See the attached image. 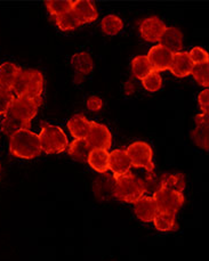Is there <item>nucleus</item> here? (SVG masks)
Returning <instances> with one entry per match:
<instances>
[{
	"label": "nucleus",
	"mask_w": 209,
	"mask_h": 261,
	"mask_svg": "<svg viewBox=\"0 0 209 261\" xmlns=\"http://www.w3.org/2000/svg\"><path fill=\"white\" fill-rule=\"evenodd\" d=\"M42 104L40 98L16 97L5 113L2 122V130L5 135L11 137L14 133L21 129H30L31 121L38 113L39 106Z\"/></svg>",
	"instance_id": "f257e3e1"
},
{
	"label": "nucleus",
	"mask_w": 209,
	"mask_h": 261,
	"mask_svg": "<svg viewBox=\"0 0 209 261\" xmlns=\"http://www.w3.org/2000/svg\"><path fill=\"white\" fill-rule=\"evenodd\" d=\"M9 152L13 156L32 160L41 154L39 135L30 129H21L9 137Z\"/></svg>",
	"instance_id": "f03ea898"
},
{
	"label": "nucleus",
	"mask_w": 209,
	"mask_h": 261,
	"mask_svg": "<svg viewBox=\"0 0 209 261\" xmlns=\"http://www.w3.org/2000/svg\"><path fill=\"white\" fill-rule=\"evenodd\" d=\"M147 192L145 182L133 173H126L124 176L114 178L113 196L121 202L134 203L144 196Z\"/></svg>",
	"instance_id": "7ed1b4c3"
},
{
	"label": "nucleus",
	"mask_w": 209,
	"mask_h": 261,
	"mask_svg": "<svg viewBox=\"0 0 209 261\" xmlns=\"http://www.w3.org/2000/svg\"><path fill=\"white\" fill-rule=\"evenodd\" d=\"M42 90L43 75L40 71L33 69L22 70L12 87V91L17 97L40 98Z\"/></svg>",
	"instance_id": "20e7f679"
},
{
	"label": "nucleus",
	"mask_w": 209,
	"mask_h": 261,
	"mask_svg": "<svg viewBox=\"0 0 209 261\" xmlns=\"http://www.w3.org/2000/svg\"><path fill=\"white\" fill-rule=\"evenodd\" d=\"M41 151L46 154H58L64 152L69 145L66 135L57 125L43 123L39 134Z\"/></svg>",
	"instance_id": "39448f33"
},
{
	"label": "nucleus",
	"mask_w": 209,
	"mask_h": 261,
	"mask_svg": "<svg viewBox=\"0 0 209 261\" xmlns=\"http://www.w3.org/2000/svg\"><path fill=\"white\" fill-rule=\"evenodd\" d=\"M132 167L143 168L149 173L154 170L152 147L145 142H135L126 149Z\"/></svg>",
	"instance_id": "423d86ee"
},
{
	"label": "nucleus",
	"mask_w": 209,
	"mask_h": 261,
	"mask_svg": "<svg viewBox=\"0 0 209 261\" xmlns=\"http://www.w3.org/2000/svg\"><path fill=\"white\" fill-rule=\"evenodd\" d=\"M153 200L157 204L159 212L176 215L184 204L183 193L173 192L165 188H158L153 194Z\"/></svg>",
	"instance_id": "0eeeda50"
},
{
	"label": "nucleus",
	"mask_w": 209,
	"mask_h": 261,
	"mask_svg": "<svg viewBox=\"0 0 209 261\" xmlns=\"http://www.w3.org/2000/svg\"><path fill=\"white\" fill-rule=\"evenodd\" d=\"M87 143L91 149H105L109 151L112 145V136L106 125L91 121L88 135L86 137Z\"/></svg>",
	"instance_id": "6e6552de"
},
{
	"label": "nucleus",
	"mask_w": 209,
	"mask_h": 261,
	"mask_svg": "<svg viewBox=\"0 0 209 261\" xmlns=\"http://www.w3.org/2000/svg\"><path fill=\"white\" fill-rule=\"evenodd\" d=\"M166 28V24L158 16H150L141 22L140 33L145 41L158 42Z\"/></svg>",
	"instance_id": "1a4fd4ad"
},
{
	"label": "nucleus",
	"mask_w": 209,
	"mask_h": 261,
	"mask_svg": "<svg viewBox=\"0 0 209 261\" xmlns=\"http://www.w3.org/2000/svg\"><path fill=\"white\" fill-rule=\"evenodd\" d=\"M196 128L192 130L191 138L197 145L205 151L209 149V115L208 114H198L194 118Z\"/></svg>",
	"instance_id": "9d476101"
},
{
	"label": "nucleus",
	"mask_w": 209,
	"mask_h": 261,
	"mask_svg": "<svg viewBox=\"0 0 209 261\" xmlns=\"http://www.w3.org/2000/svg\"><path fill=\"white\" fill-rule=\"evenodd\" d=\"M173 53L169 51L166 48L157 45L153 46L148 53V60L152 66V70L155 72H162L169 70V66L172 64Z\"/></svg>",
	"instance_id": "9b49d317"
},
{
	"label": "nucleus",
	"mask_w": 209,
	"mask_h": 261,
	"mask_svg": "<svg viewBox=\"0 0 209 261\" xmlns=\"http://www.w3.org/2000/svg\"><path fill=\"white\" fill-rule=\"evenodd\" d=\"M130 168H132V164H130L126 149H114L109 154V170L112 171L113 178H118L128 173Z\"/></svg>",
	"instance_id": "f8f14e48"
},
{
	"label": "nucleus",
	"mask_w": 209,
	"mask_h": 261,
	"mask_svg": "<svg viewBox=\"0 0 209 261\" xmlns=\"http://www.w3.org/2000/svg\"><path fill=\"white\" fill-rule=\"evenodd\" d=\"M71 12L79 22V24H86L94 22L99 17V12L95 7V5L89 0H77L72 2Z\"/></svg>",
	"instance_id": "ddd939ff"
},
{
	"label": "nucleus",
	"mask_w": 209,
	"mask_h": 261,
	"mask_svg": "<svg viewBox=\"0 0 209 261\" xmlns=\"http://www.w3.org/2000/svg\"><path fill=\"white\" fill-rule=\"evenodd\" d=\"M134 212L140 220L151 222L158 214V207L152 196H142L134 203Z\"/></svg>",
	"instance_id": "4468645a"
},
{
	"label": "nucleus",
	"mask_w": 209,
	"mask_h": 261,
	"mask_svg": "<svg viewBox=\"0 0 209 261\" xmlns=\"http://www.w3.org/2000/svg\"><path fill=\"white\" fill-rule=\"evenodd\" d=\"M159 45L168 49L173 54L182 51L183 48V33L179 29L175 27L166 28L161 38L159 40Z\"/></svg>",
	"instance_id": "2eb2a0df"
},
{
	"label": "nucleus",
	"mask_w": 209,
	"mask_h": 261,
	"mask_svg": "<svg viewBox=\"0 0 209 261\" xmlns=\"http://www.w3.org/2000/svg\"><path fill=\"white\" fill-rule=\"evenodd\" d=\"M194 64L190 60L189 53L187 51H179L173 55L172 64L169 66L172 73L178 78H184L191 74V71L193 69Z\"/></svg>",
	"instance_id": "dca6fc26"
},
{
	"label": "nucleus",
	"mask_w": 209,
	"mask_h": 261,
	"mask_svg": "<svg viewBox=\"0 0 209 261\" xmlns=\"http://www.w3.org/2000/svg\"><path fill=\"white\" fill-rule=\"evenodd\" d=\"M90 128V121L82 113L72 115L67 121V129L75 139H85Z\"/></svg>",
	"instance_id": "f3484780"
},
{
	"label": "nucleus",
	"mask_w": 209,
	"mask_h": 261,
	"mask_svg": "<svg viewBox=\"0 0 209 261\" xmlns=\"http://www.w3.org/2000/svg\"><path fill=\"white\" fill-rule=\"evenodd\" d=\"M22 69L12 62H5L0 65V86L11 89L15 84L17 76L21 74Z\"/></svg>",
	"instance_id": "a211bd4d"
},
{
	"label": "nucleus",
	"mask_w": 209,
	"mask_h": 261,
	"mask_svg": "<svg viewBox=\"0 0 209 261\" xmlns=\"http://www.w3.org/2000/svg\"><path fill=\"white\" fill-rule=\"evenodd\" d=\"M66 151L75 161L81 162V163H87V159H88V155L91 151V147L89 146V144L87 143L86 138L85 139H75L74 142L67 145Z\"/></svg>",
	"instance_id": "6ab92c4d"
},
{
	"label": "nucleus",
	"mask_w": 209,
	"mask_h": 261,
	"mask_svg": "<svg viewBox=\"0 0 209 261\" xmlns=\"http://www.w3.org/2000/svg\"><path fill=\"white\" fill-rule=\"evenodd\" d=\"M109 152L105 149H91L87 163L96 172L106 173L109 170Z\"/></svg>",
	"instance_id": "aec40b11"
},
{
	"label": "nucleus",
	"mask_w": 209,
	"mask_h": 261,
	"mask_svg": "<svg viewBox=\"0 0 209 261\" xmlns=\"http://www.w3.org/2000/svg\"><path fill=\"white\" fill-rule=\"evenodd\" d=\"M160 188L183 193L185 188V177L183 173H166L160 178Z\"/></svg>",
	"instance_id": "412c9836"
},
{
	"label": "nucleus",
	"mask_w": 209,
	"mask_h": 261,
	"mask_svg": "<svg viewBox=\"0 0 209 261\" xmlns=\"http://www.w3.org/2000/svg\"><path fill=\"white\" fill-rule=\"evenodd\" d=\"M71 65L81 74H89L94 69V62L91 56L86 51L77 53L71 57Z\"/></svg>",
	"instance_id": "4be33fe9"
},
{
	"label": "nucleus",
	"mask_w": 209,
	"mask_h": 261,
	"mask_svg": "<svg viewBox=\"0 0 209 261\" xmlns=\"http://www.w3.org/2000/svg\"><path fill=\"white\" fill-rule=\"evenodd\" d=\"M154 227L160 231H174L178 229L176 221V215L167 214V212H159L153 219Z\"/></svg>",
	"instance_id": "5701e85b"
},
{
	"label": "nucleus",
	"mask_w": 209,
	"mask_h": 261,
	"mask_svg": "<svg viewBox=\"0 0 209 261\" xmlns=\"http://www.w3.org/2000/svg\"><path fill=\"white\" fill-rule=\"evenodd\" d=\"M152 71V66L150 64L147 55L136 56L132 61V72L135 78L143 80Z\"/></svg>",
	"instance_id": "b1692460"
},
{
	"label": "nucleus",
	"mask_w": 209,
	"mask_h": 261,
	"mask_svg": "<svg viewBox=\"0 0 209 261\" xmlns=\"http://www.w3.org/2000/svg\"><path fill=\"white\" fill-rule=\"evenodd\" d=\"M124 22L119 16L106 15L101 22V29L105 35L115 36L123 30Z\"/></svg>",
	"instance_id": "393cba45"
},
{
	"label": "nucleus",
	"mask_w": 209,
	"mask_h": 261,
	"mask_svg": "<svg viewBox=\"0 0 209 261\" xmlns=\"http://www.w3.org/2000/svg\"><path fill=\"white\" fill-rule=\"evenodd\" d=\"M54 20L56 22V25L58 27V29L62 31H72L80 25L76 16L74 15V13L71 11L55 17Z\"/></svg>",
	"instance_id": "a878e982"
},
{
	"label": "nucleus",
	"mask_w": 209,
	"mask_h": 261,
	"mask_svg": "<svg viewBox=\"0 0 209 261\" xmlns=\"http://www.w3.org/2000/svg\"><path fill=\"white\" fill-rule=\"evenodd\" d=\"M45 6L47 8L48 13L51 14L53 17H57L64 14L66 12L71 11L72 2L70 0H65V2H56V0H51V2H46Z\"/></svg>",
	"instance_id": "bb28decb"
},
{
	"label": "nucleus",
	"mask_w": 209,
	"mask_h": 261,
	"mask_svg": "<svg viewBox=\"0 0 209 261\" xmlns=\"http://www.w3.org/2000/svg\"><path fill=\"white\" fill-rule=\"evenodd\" d=\"M191 74L199 85L207 88L209 86V63L194 65Z\"/></svg>",
	"instance_id": "cd10ccee"
},
{
	"label": "nucleus",
	"mask_w": 209,
	"mask_h": 261,
	"mask_svg": "<svg viewBox=\"0 0 209 261\" xmlns=\"http://www.w3.org/2000/svg\"><path fill=\"white\" fill-rule=\"evenodd\" d=\"M142 84H143L144 88L148 91L154 93V91H158L162 87V78H161V75H160L159 72L152 71L151 73H149L142 80Z\"/></svg>",
	"instance_id": "c85d7f7f"
},
{
	"label": "nucleus",
	"mask_w": 209,
	"mask_h": 261,
	"mask_svg": "<svg viewBox=\"0 0 209 261\" xmlns=\"http://www.w3.org/2000/svg\"><path fill=\"white\" fill-rule=\"evenodd\" d=\"M14 98L15 97H14V94L11 89L0 86V115L7 112Z\"/></svg>",
	"instance_id": "c756f323"
},
{
	"label": "nucleus",
	"mask_w": 209,
	"mask_h": 261,
	"mask_svg": "<svg viewBox=\"0 0 209 261\" xmlns=\"http://www.w3.org/2000/svg\"><path fill=\"white\" fill-rule=\"evenodd\" d=\"M189 56H190V60L194 65L198 64H205V63H209V54L202 49L201 47H194L189 53Z\"/></svg>",
	"instance_id": "7c9ffc66"
},
{
	"label": "nucleus",
	"mask_w": 209,
	"mask_h": 261,
	"mask_svg": "<svg viewBox=\"0 0 209 261\" xmlns=\"http://www.w3.org/2000/svg\"><path fill=\"white\" fill-rule=\"evenodd\" d=\"M198 103L200 106V110L202 114H208L209 115V90L206 88L202 90L198 96Z\"/></svg>",
	"instance_id": "2f4dec72"
},
{
	"label": "nucleus",
	"mask_w": 209,
	"mask_h": 261,
	"mask_svg": "<svg viewBox=\"0 0 209 261\" xmlns=\"http://www.w3.org/2000/svg\"><path fill=\"white\" fill-rule=\"evenodd\" d=\"M102 108H103V100L97 97V96H90L87 99V109L91 111V112H99Z\"/></svg>",
	"instance_id": "473e14b6"
},
{
	"label": "nucleus",
	"mask_w": 209,
	"mask_h": 261,
	"mask_svg": "<svg viewBox=\"0 0 209 261\" xmlns=\"http://www.w3.org/2000/svg\"><path fill=\"white\" fill-rule=\"evenodd\" d=\"M0 171H2V163H0Z\"/></svg>",
	"instance_id": "72a5a7b5"
}]
</instances>
